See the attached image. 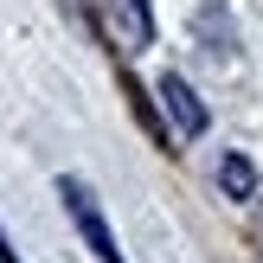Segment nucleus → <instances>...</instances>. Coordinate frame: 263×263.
<instances>
[{"mask_svg": "<svg viewBox=\"0 0 263 263\" xmlns=\"http://www.w3.org/2000/svg\"><path fill=\"white\" fill-rule=\"evenodd\" d=\"M58 199H64V212H71L77 238L90 244V257H97V263H128L122 251H116V231H109V218H103L97 193H90V186H84L77 174H64V180H58Z\"/></svg>", "mask_w": 263, "mask_h": 263, "instance_id": "1", "label": "nucleus"}, {"mask_svg": "<svg viewBox=\"0 0 263 263\" xmlns=\"http://www.w3.org/2000/svg\"><path fill=\"white\" fill-rule=\"evenodd\" d=\"M161 103H167V122H174L186 141H199L205 128H212V116H205V103L193 97L186 77H161Z\"/></svg>", "mask_w": 263, "mask_h": 263, "instance_id": "2", "label": "nucleus"}, {"mask_svg": "<svg viewBox=\"0 0 263 263\" xmlns=\"http://www.w3.org/2000/svg\"><path fill=\"white\" fill-rule=\"evenodd\" d=\"M116 13H122V26H128V51H141L154 39V20H148V0H109Z\"/></svg>", "mask_w": 263, "mask_h": 263, "instance_id": "3", "label": "nucleus"}, {"mask_svg": "<svg viewBox=\"0 0 263 263\" xmlns=\"http://www.w3.org/2000/svg\"><path fill=\"white\" fill-rule=\"evenodd\" d=\"M218 186L238 193V199H251V193H257V167L244 161V154H225V161H218Z\"/></svg>", "mask_w": 263, "mask_h": 263, "instance_id": "4", "label": "nucleus"}, {"mask_svg": "<svg viewBox=\"0 0 263 263\" xmlns=\"http://www.w3.org/2000/svg\"><path fill=\"white\" fill-rule=\"evenodd\" d=\"M0 263H20V251H13V238L0 231Z\"/></svg>", "mask_w": 263, "mask_h": 263, "instance_id": "5", "label": "nucleus"}]
</instances>
